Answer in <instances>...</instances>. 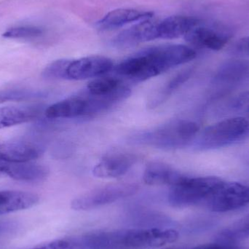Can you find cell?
<instances>
[{
  "mask_svg": "<svg viewBox=\"0 0 249 249\" xmlns=\"http://www.w3.org/2000/svg\"><path fill=\"white\" fill-rule=\"evenodd\" d=\"M199 24L184 36L187 42L194 46L219 51L231 39V35L228 32H223L216 28L199 26Z\"/></svg>",
  "mask_w": 249,
  "mask_h": 249,
  "instance_id": "13",
  "label": "cell"
},
{
  "mask_svg": "<svg viewBox=\"0 0 249 249\" xmlns=\"http://www.w3.org/2000/svg\"><path fill=\"white\" fill-rule=\"evenodd\" d=\"M17 228V223L11 221L0 222V235L10 233Z\"/></svg>",
  "mask_w": 249,
  "mask_h": 249,
  "instance_id": "27",
  "label": "cell"
},
{
  "mask_svg": "<svg viewBox=\"0 0 249 249\" xmlns=\"http://www.w3.org/2000/svg\"><path fill=\"white\" fill-rule=\"evenodd\" d=\"M138 190L139 186L134 183L107 184L76 197L71 202V208L78 212L93 210L130 197Z\"/></svg>",
  "mask_w": 249,
  "mask_h": 249,
  "instance_id": "5",
  "label": "cell"
},
{
  "mask_svg": "<svg viewBox=\"0 0 249 249\" xmlns=\"http://www.w3.org/2000/svg\"><path fill=\"white\" fill-rule=\"evenodd\" d=\"M248 138L249 118L235 117L223 120L206 127L195 142V147L199 150L219 149Z\"/></svg>",
  "mask_w": 249,
  "mask_h": 249,
  "instance_id": "3",
  "label": "cell"
},
{
  "mask_svg": "<svg viewBox=\"0 0 249 249\" xmlns=\"http://www.w3.org/2000/svg\"><path fill=\"white\" fill-rule=\"evenodd\" d=\"M39 200L37 195L29 192L1 190L0 215L26 210L36 206Z\"/></svg>",
  "mask_w": 249,
  "mask_h": 249,
  "instance_id": "17",
  "label": "cell"
},
{
  "mask_svg": "<svg viewBox=\"0 0 249 249\" xmlns=\"http://www.w3.org/2000/svg\"><path fill=\"white\" fill-rule=\"evenodd\" d=\"M47 93L42 90L25 88L0 89V105L6 102L37 100L45 97Z\"/></svg>",
  "mask_w": 249,
  "mask_h": 249,
  "instance_id": "21",
  "label": "cell"
},
{
  "mask_svg": "<svg viewBox=\"0 0 249 249\" xmlns=\"http://www.w3.org/2000/svg\"><path fill=\"white\" fill-rule=\"evenodd\" d=\"M97 102L85 90L48 107L45 116L50 119H75L99 115Z\"/></svg>",
  "mask_w": 249,
  "mask_h": 249,
  "instance_id": "7",
  "label": "cell"
},
{
  "mask_svg": "<svg viewBox=\"0 0 249 249\" xmlns=\"http://www.w3.org/2000/svg\"><path fill=\"white\" fill-rule=\"evenodd\" d=\"M236 52L244 55H249V36L241 39L236 45Z\"/></svg>",
  "mask_w": 249,
  "mask_h": 249,
  "instance_id": "28",
  "label": "cell"
},
{
  "mask_svg": "<svg viewBox=\"0 0 249 249\" xmlns=\"http://www.w3.org/2000/svg\"><path fill=\"white\" fill-rule=\"evenodd\" d=\"M42 146L27 141H10L0 143V160L31 162L43 154Z\"/></svg>",
  "mask_w": 249,
  "mask_h": 249,
  "instance_id": "14",
  "label": "cell"
},
{
  "mask_svg": "<svg viewBox=\"0 0 249 249\" xmlns=\"http://www.w3.org/2000/svg\"><path fill=\"white\" fill-rule=\"evenodd\" d=\"M192 249H232L230 247L222 244H204V245L198 246Z\"/></svg>",
  "mask_w": 249,
  "mask_h": 249,
  "instance_id": "29",
  "label": "cell"
},
{
  "mask_svg": "<svg viewBox=\"0 0 249 249\" xmlns=\"http://www.w3.org/2000/svg\"><path fill=\"white\" fill-rule=\"evenodd\" d=\"M199 22L198 19L190 16H170L158 23V39H173L185 36Z\"/></svg>",
  "mask_w": 249,
  "mask_h": 249,
  "instance_id": "18",
  "label": "cell"
},
{
  "mask_svg": "<svg viewBox=\"0 0 249 249\" xmlns=\"http://www.w3.org/2000/svg\"><path fill=\"white\" fill-rule=\"evenodd\" d=\"M153 13L134 9H117L106 15L97 23L98 29L109 31L123 27L129 23L152 18Z\"/></svg>",
  "mask_w": 249,
  "mask_h": 249,
  "instance_id": "16",
  "label": "cell"
},
{
  "mask_svg": "<svg viewBox=\"0 0 249 249\" xmlns=\"http://www.w3.org/2000/svg\"><path fill=\"white\" fill-rule=\"evenodd\" d=\"M113 68L112 60L101 55L70 60L66 69L65 80H85L97 78L107 74Z\"/></svg>",
  "mask_w": 249,
  "mask_h": 249,
  "instance_id": "9",
  "label": "cell"
},
{
  "mask_svg": "<svg viewBox=\"0 0 249 249\" xmlns=\"http://www.w3.org/2000/svg\"><path fill=\"white\" fill-rule=\"evenodd\" d=\"M179 234L175 230L146 228L120 231L119 247L122 249L159 248L173 244Z\"/></svg>",
  "mask_w": 249,
  "mask_h": 249,
  "instance_id": "6",
  "label": "cell"
},
{
  "mask_svg": "<svg viewBox=\"0 0 249 249\" xmlns=\"http://www.w3.org/2000/svg\"><path fill=\"white\" fill-rule=\"evenodd\" d=\"M215 177H189L185 176L178 184L171 187L168 203L178 209L204 203L222 182Z\"/></svg>",
  "mask_w": 249,
  "mask_h": 249,
  "instance_id": "4",
  "label": "cell"
},
{
  "mask_svg": "<svg viewBox=\"0 0 249 249\" xmlns=\"http://www.w3.org/2000/svg\"><path fill=\"white\" fill-rule=\"evenodd\" d=\"M158 23L151 18L137 22L136 24L124 29L111 41L112 46L117 48H131L143 42L158 39Z\"/></svg>",
  "mask_w": 249,
  "mask_h": 249,
  "instance_id": "11",
  "label": "cell"
},
{
  "mask_svg": "<svg viewBox=\"0 0 249 249\" xmlns=\"http://www.w3.org/2000/svg\"><path fill=\"white\" fill-rule=\"evenodd\" d=\"M213 212H228L249 203V187L238 182L222 181L205 202Z\"/></svg>",
  "mask_w": 249,
  "mask_h": 249,
  "instance_id": "8",
  "label": "cell"
},
{
  "mask_svg": "<svg viewBox=\"0 0 249 249\" xmlns=\"http://www.w3.org/2000/svg\"><path fill=\"white\" fill-rule=\"evenodd\" d=\"M69 61L70 59H58L48 64L42 71V77L48 80H65Z\"/></svg>",
  "mask_w": 249,
  "mask_h": 249,
  "instance_id": "25",
  "label": "cell"
},
{
  "mask_svg": "<svg viewBox=\"0 0 249 249\" xmlns=\"http://www.w3.org/2000/svg\"><path fill=\"white\" fill-rule=\"evenodd\" d=\"M234 108L238 112L249 114V91L244 92L237 97Z\"/></svg>",
  "mask_w": 249,
  "mask_h": 249,
  "instance_id": "26",
  "label": "cell"
},
{
  "mask_svg": "<svg viewBox=\"0 0 249 249\" xmlns=\"http://www.w3.org/2000/svg\"><path fill=\"white\" fill-rule=\"evenodd\" d=\"M43 33V30L36 26H18L7 29L2 36L7 39H28L37 37Z\"/></svg>",
  "mask_w": 249,
  "mask_h": 249,
  "instance_id": "24",
  "label": "cell"
},
{
  "mask_svg": "<svg viewBox=\"0 0 249 249\" xmlns=\"http://www.w3.org/2000/svg\"><path fill=\"white\" fill-rule=\"evenodd\" d=\"M137 160V156L134 154L126 152L109 154L95 165L92 172L97 178H118L127 174Z\"/></svg>",
  "mask_w": 249,
  "mask_h": 249,
  "instance_id": "12",
  "label": "cell"
},
{
  "mask_svg": "<svg viewBox=\"0 0 249 249\" xmlns=\"http://www.w3.org/2000/svg\"><path fill=\"white\" fill-rule=\"evenodd\" d=\"M228 241H235L249 237V214L240 219L222 232Z\"/></svg>",
  "mask_w": 249,
  "mask_h": 249,
  "instance_id": "23",
  "label": "cell"
},
{
  "mask_svg": "<svg viewBox=\"0 0 249 249\" xmlns=\"http://www.w3.org/2000/svg\"><path fill=\"white\" fill-rule=\"evenodd\" d=\"M49 170L45 165L32 162H16L0 160V177L23 182L36 183L46 179Z\"/></svg>",
  "mask_w": 249,
  "mask_h": 249,
  "instance_id": "10",
  "label": "cell"
},
{
  "mask_svg": "<svg viewBox=\"0 0 249 249\" xmlns=\"http://www.w3.org/2000/svg\"><path fill=\"white\" fill-rule=\"evenodd\" d=\"M193 70H186L173 76L159 89L155 90L148 99L147 106L149 109H155L165 103L181 86L191 77Z\"/></svg>",
  "mask_w": 249,
  "mask_h": 249,
  "instance_id": "20",
  "label": "cell"
},
{
  "mask_svg": "<svg viewBox=\"0 0 249 249\" xmlns=\"http://www.w3.org/2000/svg\"><path fill=\"white\" fill-rule=\"evenodd\" d=\"M30 249H86L83 235L59 238Z\"/></svg>",
  "mask_w": 249,
  "mask_h": 249,
  "instance_id": "22",
  "label": "cell"
},
{
  "mask_svg": "<svg viewBox=\"0 0 249 249\" xmlns=\"http://www.w3.org/2000/svg\"><path fill=\"white\" fill-rule=\"evenodd\" d=\"M42 112V107L38 105L0 107V129L33 121Z\"/></svg>",
  "mask_w": 249,
  "mask_h": 249,
  "instance_id": "19",
  "label": "cell"
},
{
  "mask_svg": "<svg viewBox=\"0 0 249 249\" xmlns=\"http://www.w3.org/2000/svg\"><path fill=\"white\" fill-rule=\"evenodd\" d=\"M196 55V51L186 45H158L127 57L114 70L120 77L133 83H141L190 62Z\"/></svg>",
  "mask_w": 249,
  "mask_h": 249,
  "instance_id": "1",
  "label": "cell"
},
{
  "mask_svg": "<svg viewBox=\"0 0 249 249\" xmlns=\"http://www.w3.org/2000/svg\"><path fill=\"white\" fill-rule=\"evenodd\" d=\"M124 249L122 248H116V249Z\"/></svg>",
  "mask_w": 249,
  "mask_h": 249,
  "instance_id": "30",
  "label": "cell"
},
{
  "mask_svg": "<svg viewBox=\"0 0 249 249\" xmlns=\"http://www.w3.org/2000/svg\"><path fill=\"white\" fill-rule=\"evenodd\" d=\"M185 176L176 168L162 162H151L146 165L143 174V180L151 186L168 185L178 184Z\"/></svg>",
  "mask_w": 249,
  "mask_h": 249,
  "instance_id": "15",
  "label": "cell"
},
{
  "mask_svg": "<svg viewBox=\"0 0 249 249\" xmlns=\"http://www.w3.org/2000/svg\"><path fill=\"white\" fill-rule=\"evenodd\" d=\"M200 126L187 120H174L153 128L133 133L129 137L132 144L173 150L185 147L196 139Z\"/></svg>",
  "mask_w": 249,
  "mask_h": 249,
  "instance_id": "2",
  "label": "cell"
},
{
  "mask_svg": "<svg viewBox=\"0 0 249 249\" xmlns=\"http://www.w3.org/2000/svg\"></svg>",
  "mask_w": 249,
  "mask_h": 249,
  "instance_id": "31",
  "label": "cell"
}]
</instances>
